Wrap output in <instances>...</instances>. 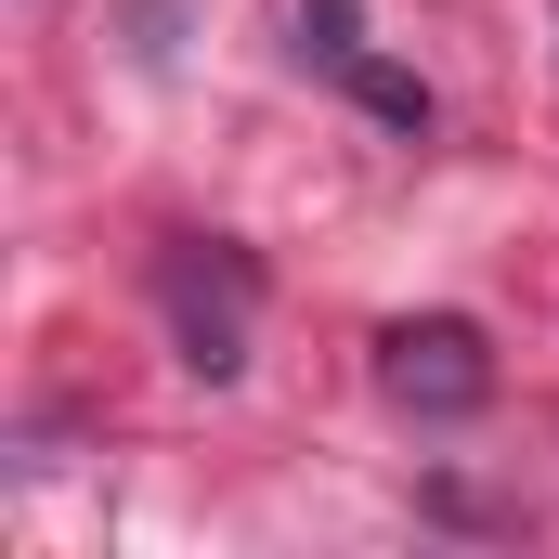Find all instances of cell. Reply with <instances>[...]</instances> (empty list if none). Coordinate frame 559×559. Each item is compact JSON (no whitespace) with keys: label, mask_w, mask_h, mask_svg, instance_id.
<instances>
[{"label":"cell","mask_w":559,"mask_h":559,"mask_svg":"<svg viewBox=\"0 0 559 559\" xmlns=\"http://www.w3.org/2000/svg\"><path fill=\"white\" fill-rule=\"evenodd\" d=\"M378 391H391L417 429L481 417V404H495V352H481V325L429 312V325H391V338H378Z\"/></svg>","instance_id":"obj_1"},{"label":"cell","mask_w":559,"mask_h":559,"mask_svg":"<svg viewBox=\"0 0 559 559\" xmlns=\"http://www.w3.org/2000/svg\"><path fill=\"white\" fill-rule=\"evenodd\" d=\"M156 299H169L195 378H235V365H248V261H235V248H169Z\"/></svg>","instance_id":"obj_2"},{"label":"cell","mask_w":559,"mask_h":559,"mask_svg":"<svg viewBox=\"0 0 559 559\" xmlns=\"http://www.w3.org/2000/svg\"><path fill=\"white\" fill-rule=\"evenodd\" d=\"M338 79H352V92H365V105H378L391 131H429V92H417V79H404V66H378V52H352Z\"/></svg>","instance_id":"obj_3"},{"label":"cell","mask_w":559,"mask_h":559,"mask_svg":"<svg viewBox=\"0 0 559 559\" xmlns=\"http://www.w3.org/2000/svg\"><path fill=\"white\" fill-rule=\"evenodd\" d=\"M299 52H325V66H352L365 39H352V0H299Z\"/></svg>","instance_id":"obj_4"}]
</instances>
